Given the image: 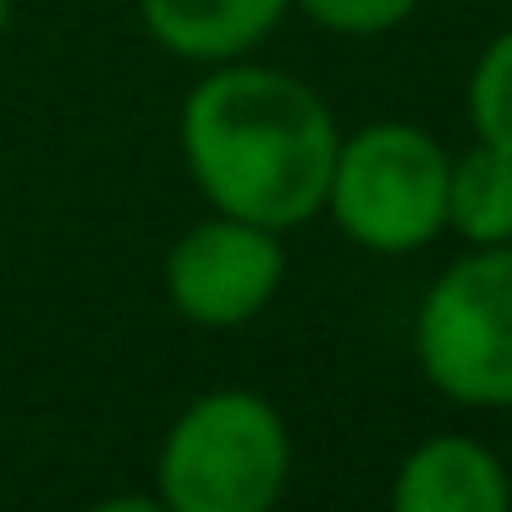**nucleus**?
Segmentation results:
<instances>
[{
    "instance_id": "ddd939ff",
    "label": "nucleus",
    "mask_w": 512,
    "mask_h": 512,
    "mask_svg": "<svg viewBox=\"0 0 512 512\" xmlns=\"http://www.w3.org/2000/svg\"><path fill=\"white\" fill-rule=\"evenodd\" d=\"M463 6H474V0H463Z\"/></svg>"
},
{
    "instance_id": "f257e3e1",
    "label": "nucleus",
    "mask_w": 512,
    "mask_h": 512,
    "mask_svg": "<svg viewBox=\"0 0 512 512\" xmlns=\"http://www.w3.org/2000/svg\"><path fill=\"white\" fill-rule=\"evenodd\" d=\"M177 144L210 210L298 232L325 210L342 127L314 83L243 56L204 67L182 100Z\"/></svg>"
},
{
    "instance_id": "f8f14e48",
    "label": "nucleus",
    "mask_w": 512,
    "mask_h": 512,
    "mask_svg": "<svg viewBox=\"0 0 512 512\" xmlns=\"http://www.w3.org/2000/svg\"><path fill=\"white\" fill-rule=\"evenodd\" d=\"M12 12H17V0H0V34L12 28Z\"/></svg>"
},
{
    "instance_id": "9d476101",
    "label": "nucleus",
    "mask_w": 512,
    "mask_h": 512,
    "mask_svg": "<svg viewBox=\"0 0 512 512\" xmlns=\"http://www.w3.org/2000/svg\"><path fill=\"white\" fill-rule=\"evenodd\" d=\"M292 12H303L325 34L380 39V34H397L419 12V0H292Z\"/></svg>"
},
{
    "instance_id": "6e6552de",
    "label": "nucleus",
    "mask_w": 512,
    "mask_h": 512,
    "mask_svg": "<svg viewBox=\"0 0 512 512\" xmlns=\"http://www.w3.org/2000/svg\"><path fill=\"white\" fill-rule=\"evenodd\" d=\"M446 232L468 248H507L512 243V155L496 144H479L452 155L446 182Z\"/></svg>"
},
{
    "instance_id": "f03ea898",
    "label": "nucleus",
    "mask_w": 512,
    "mask_h": 512,
    "mask_svg": "<svg viewBox=\"0 0 512 512\" xmlns=\"http://www.w3.org/2000/svg\"><path fill=\"white\" fill-rule=\"evenodd\" d=\"M287 485L292 430L265 391H204L160 441L155 496L171 512H276Z\"/></svg>"
},
{
    "instance_id": "0eeeda50",
    "label": "nucleus",
    "mask_w": 512,
    "mask_h": 512,
    "mask_svg": "<svg viewBox=\"0 0 512 512\" xmlns=\"http://www.w3.org/2000/svg\"><path fill=\"white\" fill-rule=\"evenodd\" d=\"M133 6L149 39L188 67L254 56L292 12V0H133Z\"/></svg>"
},
{
    "instance_id": "7ed1b4c3",
    "label": "nucleus",
    "mask_w": 512,
    "mask_h": 512,
    "mask_svg": "<svg viewBox=\"0 0 512 512\" xmlns=\"http://www.w3.org/2000/svg\"><path fill=\"white\" fill-rule=\"evenodd\" d=\"M446 182L452 155L413 122H369L342 133L325 188V210L353 248L380 259L424 254L446 237Z\"/></svg>"
},
{
    "instance_id": "9b49d317",
    "label": "nucleus",
    "mask_w": 512,
    "mask_h": 512,
    "mask_svg": "<svg viewBox=\"0 0 512 512\" xmlns=\"http://www.w3.org/2000/svg\"><path fill=\"white\" fill-rule=\"evenodd\" d=\"M83 512H171L160 496H105V501H94V507H83Z\"/></svg>"
},
{
    "instance_id": "39448f33",
    "label": "nucleus",
    "mask_w": 512,
    "mask_h": 512,
    "mask_svg": "<svg viewBox=\"0 0 512 512\" xmlns=\"http://www.w3.org/2000/svg\"><path fill=\"white\" fill-rule=\"evenodd\" d=\"M287 281L281 232L210 210L171 243L166 254V298L177 320L199 331H237L276 303Z\"/></svg>"
},
{
    "instance_id": "423d86ee",
    "label": "nucleus",
    "mask_w": 512,
    "mask_h": 512,
    "mask_svg": "<svg viewBox=\"0 0 512 512\" xmlns=\"http://www.w3.org/2000/svg\"><path fill=\"white\" fill-rule=\"evenodd\" d=\"M391 512H512V474L496 446L468 430H441L408 446L391 474Z\"/></svg>"
},
{
    "instance_id": "20e7f679",
    "label": "nucleus",
    "mask_w": 512,
    "mask_h": 512,
    "mask_svg": "<svg viewBox=\"0 0 512 512\" xmlns=\"http://www.w3.org/2000/svg\"><path fill=\"white\" fill-rule=\"evenodd\" d=\"M413 364L457 408L512 413V243L468 248L424 287Z\"/></svg>"
},
{
    "instance_id": "1a4fd4ad",
    "label": "nucleus",
    "mask_w": 512,
    "mask_h": 512,
    "mask_svg": "<svg viewBox=\"0 0 512 512\" xmlns=\"http://www.w3.org/2000/svg\"><path fill=\"white\" fill-rule=\"evenodd\" d=\"M463 100H468V127H474L479 144H496L512 155V28H501L479 50Z\"/></svg>"
}]
</instances>
